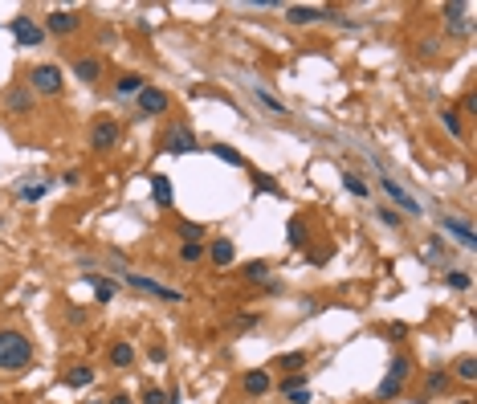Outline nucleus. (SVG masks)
<instances>
[{"label":"nucleus","mask_w":477,"mask_h":404,"mask_svg":"<svg viewBox=\"0 0 477 404\" xmlns=\"http://www.w3.org/2000/svg\"><path fill=\"white\" fill-rule=\"evenodd\" d=\"M98 376H94V367L90 363H74L70 372H66V388H90Z\"/></svg>","instance_id":"obj_20"},{"label":"nucleus","mask_w":477,"mask_h":404,"mask_svg":"<svg viewBox=\"0 0 477 404\" xmlns=\"http://www.w3.org/2000/svg\"><path fill=\"white\" fill-rule=\"evenodd\" d=\"M143 404H168V392H164V388H147V392H143Z\"/></svg>","instance_id":"obj_37"},{"label":"nucleus","mask_w":477,"mask_h":404,"mask_svg":"<svg viewBox=\"0 0 477 404\" xmlns=\"http://www.w3.org/2000/svg\"><path fill=\"white\" fill-rule=\"evenodd\" d=\"M41 29L45 33H53V37H74V33L82 29V17H78L74 8H53V12L45 17Z\"/></svg>","instance_id":"obj_6"},{"label":"nucleus","mask_w":477,"mask_h":404,"mask_svg":"<svg viewBox=\"0 0 477 404\" xmlns=\"http://www.w3.org/2000/svg\"><path fill=\"white\" fill-rule=\"evenodd\" d=\"M168 404H179V392H175V388L168 392Z\"/></svg>","instance_id":"obj_45"},{"label":"nucleus","mask_w":477,"mask_h":404,"mask_svg":"<svg viewBox=\"0 0 477 404\" xmlns=\"http://www.w3.org/2000/svg\"><path fill=\"white\" fill-rule=\"evenodd\" d=\"M8 33L17 37V45H29V49H37V45L45 41V29L33 17H12V21H8Z\"/></svg>","instance_id":"obj_10"},{"label":"nucleus","mask_w":477,"mask_h":404,"mask_svg":"<svg viewBox=\"0 0 477 404\" xmlns=\"http://www.w3.org/2000/svg\"><path fill=\"white\" fill-rule=\"evenodd\" d=\"M123 282L135 286V290H143V294H151V298H164V302H184V294L179 290H168L164 282H155V278H147V273H123Z\"/></svg>","instance_id":"obj_7"},{"label":"nucleus","mask_w":477,"mask_h":404,"mask_svg":"<svg viewBox=\"0 0 477 404\" xmlns=\"http://www.w3.org/2000/svg\"><path fill=\"white\" fill-rule=\"evenodd\" d=\"M457 404H474V401H457Z\"/></svg>","instance_id":"obj_46"},{"label":"nucleus","mask_w":477,"mask_h":404,"mask_svg":"<svg viewBox=\"0 0 477 404\" xmlns=\"http://www.w3.org/2000/svg\"><path fill=\"white\" fill-rule=\"evenodd\" d=\"M429 258H433V262L445 258V241H440V237H429Z\"/></svg>","instance_id":"obj_41"},{"label":"nucleus","mask_w":477,"mask_h":404,"mask_svg":"<svg viewBox=\"0 0 477 404\" xmlns=\"http://www.w3.org/2000/svg\"><path fill=\"white\" fill-rule=\"evenodd\" d=\"M265 273H269V262H249V266L241 269L245 282H265Z\"/></svg>","instance_id":"obj_31"},{"label":"nucleus","mask_w":477,"mask_h":404,"mask_svg":"<svg viewBox=\"0 0 477 404\" xmlns=\"http://www.w3.org/2000/svg\"><path fill=\"white\" fill-rule=\"evenodd\" d=\"M4 110H8V115H29V110H33V90L25 86V82L8 86L4 90Z\"/></svg>","instance_id":"obj_13"},{"label":"nucleus","mask_w":477,"mask_h":404,"mask_svg":"<svg viewBox=\"0 0 477 404\" xmlns=\"http://www.w3.org/2000/svg\"><path fill=\"white\" fill-rule=\"evenodd\" d=\"M253 180H257V188H265V192H273V196H282V188H278L273 180L265 176V172H253Z\"/></svg>","instance_id":"obj_38"},{"label":"nucleus","mask_w":477,"mask_h":404,"mask_svg":"<svg viewBox=\"0 0 477 404\" xmlns=\"http://www.w3.org/2000/svg\"><path fill=\"white\" fill-rule=\"evenodd\" d=\"M253 94H257V102L265 106V110H269V115H290V110H286V106H282L273 94H265V90H253Z\"/></svg>","instance_id":"obj_34"},{"label":"nucleus","mask_w":477,"mask_h":404,"mask_svg":"<svg viewBox=\"0 0 477 404\" xmlns=\"http://www.w3.org/2000/svg\"><path fill=\"white\" fill-rule=\"evenodd\" d=\"M440 233H445L449 241H457L461 249H477V233L469 229V221H461V217H440Z\"/></svg>","instance_id":"obj_12"},{"label":"nucleus","mask_w":477,"mask_h":404,"mask_svg":"<svg viewBox=\"0 0 477 404\" xmlns=\"http://www.w3.org/2000/svg\"><path fill=\"white\" fill-rule=\"evenodd\" d=\"M445 282H449V286H453V290H469V286H474V282H469V273H465V269H445Z\"/></svg>","instance_id":"obj_32"},{"label":"nucleus","mask_w":477,"mask_h":404,"mask_svg":"<svg viewBox=\"0 0 477 404\" xmlns=\"http://www.w3.org/2000/svg\"><path fill=\"white\" fill-rule=\"evenodd\" d=\"M33 363V339L17 327L0 331V372H25Z\"/></svg>","instance_id":"obj_1"},{"label":"nucleus","mask_w":477,"mask_h":404,"mask_svg":"<svg viewBox=\"0 0 477 404\" xmlns=\"http://www.w3.org/2000/svg\"><path fill=\"white\" fill-rule=\"evenodd\" d=\"M204 253H208V262H213L217 269H224V266H233V262H237V245H233L228 237L208 241V245H204Z\"/></svg>","instance_id":"obj_14"},{"label":"nucleus","mask_w":477,"mask_h":404,"mask_svg":"<svg viewBox=\"0 0 477 404\" xmlns=\"http://www.w3.org/2000/svg\"><path fill=\"white\" fill-rule=\"evenodd\" d=\"M376 221L388 224V229H400V224H404V217H400L396 209H388V204H380V209H376Z\"/></svg>","instance_id":"obj_30"},{"label":"nucleus","mask_w":477,"mask_h":404,"mask_svg":"<svg viewBox=\"0 0 477 404\" xmlns=\"http://www.w3.org/2000/svg\"><path fill=\"white\" fill-rule=\"evenodd\" d=\"M74 78L78 82H86V86H94L98 78H102V57H74Z\"/></svg>","instance_id":"obj_17"},{"label":"nucleus","mask_w":477,"mask_h":404,"mask_svg":"<svg viewBox=\"0 0 477 404\" xmlns=\"http://www.w3.org/2000/svg\"><path fill=\"white\" fill-rule=\"evenodd\" d=\"M278 367H282V372H306V352H282V356H278Z\"/></svg>","instance_id":"obj_28"},{"label":"nucleus","mask_w":477,"mask_h":404,"mask_svg":"<svg viewBox=\"0 0 477 404\" xmlns=\"http://www.w3.org/2000/svg\"><path fill=\"white\" fill-rule=\"evenodd\" d=\"M25 86L33 90V98H57L66 90V74L57 61H37L29 74H25Z\"/></svg>","instance_id":"obj_2"},{"label":"nucleus","mask_w":477,"mask_h":404,"mask_svg":"<svg viewBox=\"0 0 477 404\" xmlns=\"http://www.w3.org/2000/svg\"><path fill=\"white\" fill-rule=\"evenodd\" d=\"M208 151H213V155H217V160H224V164H228V168H245V155H241V151H233V147H228V143H213V147H208Z\"/></svg>","instance_id":"obj_26"},{"label":"nucleus","mask_w":477,"mask_h":404,"mask_svg":"<svg viewBox=\"0 0 477 404\" xmlns=\"http://www.w3.org/2000/svg\"><path fill=\"white\" fill-rule=\"evenodd\" d=\"M335 8H318V4H286V21L290 25H314V21H335Z\"/></svg>","instance_id":"obj_11"},{"label":"nucleus","mask_w":477,"mask_h":404,"mask_svg":"<svg viewBox=\"0 0 477 404\" xmlns=\"http://www.w3.org/2000/svg\"><path fill=\"white\" fill-rule=\"evenodd\" d=\"M440 127L453 135V139H461V135H465V123H461V115H457L453 106H445V110H440Z\"/></svg>","instance_id":"obj_25"},{"label":"nucleus","mask_w":477,"mask_h":404,"mask_svg":"<svg viewBox=\"0 0 477 404\" xmlns=\"http://www.w3.org/2000/svg\"><path fill=\"white\" fill-rule=\"evenodd\" d=\"M159 147L168 151V155H188V151H196V131L188 127V123H172L164 139H159Z\"/></svg>","instance_id":"obj_5"},{"label":"nucleus","mask_w":477,"mask_h":404,"mask_svg":"<svg viewBox=\"0 0 477 404\" xmlns=\"http://www.w3.org/2000/svg\"><path fill=\"white\" fill-rule=\"evenodd\" d=\"M90 282H94V298H98V302H110V298H115V282H106V278H90Z\"/></svg>","instance_id":"obj_33"},{"label":"nucleus","mask_w":477,"mask_h":404,"mask_svg":"<svg viewBox=\"0 0 477 404\" xmlns=\"http://www.w3.org/2000/svg\"><path fill=\"white\" fill-rule=\"evenodd\" d=\"M449 380H453L449 372H440V367H433V372L425 376V392H429V396H440V392L449 388Z\"/></svg>","instance_id":"obj_24"},{"label":"nucleus","mask_w":477,"mask_h":404,"mask_svg":"<svg viewBox=\"0 0 477 404\" xmlns=\"http://www.w3.org/2000/svg\"><path fill=\"white\" fill-rule=\"evenodd\" d=\"M45 196V184H29V188H21V200H41Z\"/></svg>","instance_id":"obj_39"},{"label":"nucleus","mask_w":477,"mask_h":404,"mask_svg":"<svg viewBox=\"0 0 477 404\" xmlns=\"http://www.w3.org/2000/svg\"><path fill=\"white\" fill-rule=\"evenodd\" d=\"M412 380V359L408 356H396L388 367V376H384V384L376 388V401H396L400 392H404V384Z\"/></svg>","instance_id":"obj_3"},{"label":"nucleus","mask_w":477,"mask_h":404,"mask_svg":"<svg viewBox=\"0 0 477 404\" xmlns=\"http://www.w3.org/2000/svg\"><path fill=\"white\" fill-rule=\"evenodd\" d=\"M119 139H123V127H119L115 119H98V123L90 127V147H94V151H115Z\"/></svg>","instance_id":"obj_9"},{"label":"nucleus","mask_w":477,"mask_h":404,"mask_svg":"<svg viewBox=\"0 0 477 404\" xmlns=\"http://www.w3.org/2000/svg\"><path fill=\"white\" fill-rule=\"evenodd\" d=\"M151 196H155V204H159V209H172V204H175L172 180H168V176H159V172H155V176H151Z\"/></svg>","instance_id":"obj_19"},{"label":"nucleus","mask_w":477,"mask_h":404,"mask_svg":"<svg viewBox=\"0 0 477 404\" xmlns=\"http://www.w3.org/2000/svg\"><path fill=\"white\" fill-rule=\"evenodd\" d=\"M306 372H286L282 380H278V388H282V396H290V392H298V388H306Z\"/></svg>","instance_id":"obj_27"},{"label":"nucleus","mask_w":477,"mask_h":404,"mask_svg":"<svg viewBox=\"0 0 477 404\" xmlns=\"http://www.w3.org/2000/svg\"><path fill=\"white\" fill-rule=\"evenodd\" d=\"M453 376L461 380V384H477V359L474 356H461L453 363Z\"/></svg>","instance_id":"obj_22"},{"label":"nucleus","mask_w":477,"mask_h":404,"mask_svg":"<svg viewBox=\"0 0 477 404\" xmlns=\"http://www.w3.org/2000/svg\"><path fill=\"white\" fill-rule=\"evenodd\" d=\"M380 188H384L391 200H396V213H412V217H420V213H425V209H420V200H416V196H412V192H408L400 180L380 176Z\"/></svg>","instance_id":"obj_8"},{"label":"nucleus","mask_w":477,"mask_h":404,"mask_svg":"<svg viewBox=\"0 0 477 404\" xmlns=\"http://www.w3.org/2000/svg\"><path fill=\"white\" fill-rule=\"evenodd\" d=\"M135 106H139L143 119H155V115H168V110H172V98H168V90H159V86L147 82V86L135 94Z\"/></svg>","instance_id":"obj_4"},{"label":"nucleus","mask_w":477,"mask_h":404,"mask_svg":"<svg viewBox=\"0 0 477 404\" xmlns=\"http://www.w3.org/2000/svg\"><path fill=\"white\" fill-rule=\"evenodd\" d=\"M269 388H273V380H269L265 367H253V372L241 376V392H245V396H265Z\"/></svg>","instance_id":"obj_16"},{"label":"nucleus","mask_w":477,"mask_h":404,"mask_svg":"<svg viewBox=\"0 0 477 404\" xmlns=\"http://www.w3.org/2000/svg\"><path fill=\"white\" fill-rule=\"evenodd\" d=\"M461 110H465V115H474V110H477V98H474V90H469V94L461 98Z\"/></svg>","instance_id":"obj_42"},{"label":"nucleus","mask_w":477,"mask_h":404,"mask_svg":"<svg viewBox=\"0 0 477 404\" xmlns=\"http://www.w3.org/2000/svg\"><path fill=\"white\" fill-rule=\"evenodd\" d=\"M286 233H290V245H294V249H302V245H306V237H310V233H306V221H302V217H290Z\"/></svg>","instance_id":"obj_29"},{"label":"nucleus","mask_w":477,"mask_h":404,"mask_svg":"<svg viewBox=\"0 0 477 404\" xmlns=\"http://www.w3.org/2000/svg\"><path fill=\"white\" fill-rule=\"evenodd\" d=\"M147 359H151V363H164V359H168V347H164V343H151V347H147Z\"/></svg>","instance_id":"obj_40"},{"label":"nucleus","mask_w":477,"mask_h":404,"mask_svg":"<svg viewBox=\"0 0 477 404\" xmlns=\"http://www.w3.org/2000/svg\"><path fill=\"white\" fill-rule=\"evenodd\" d=\"M343 188H347L351 196H367V184L355 176V172H343Z\"/></svg>","instance_id":"obj_35"},{"label":"nucleus","mask_w":477,"mask_h":404,"mask_svg":"<svg viewBox=\"0 0 477 404\" xmlns=\"http://www.w3.org/2000/svg\"><path fill=\"white\" fill-rule=\"evenodd\" d=\"M175 233H179V241H200V233H204V229H200V224H192V221H179V224H175Z\"/></svg>","instance_id":"obj_36"},{"label":"nucleus","mask_w":477,"mask_h":404,"mask_svg":"<svg viewBox=\"0 0 477 404\" xmlns=\"http://www.w3.org/2000/svg\"><path fill=\"white\" fill-rule=\"evenodd\" d=\"M286 401H290V404H306V401H310V392H306V388H298V392H290Z\"/></svg>","instance_id":"obj_43"},{"label":"nucleus","mask_w":477,"mask_h":404,"mask_svg":"<svg viewBox=\"0 0 477 404\" xmlns=\"http://www.w3.org/2000/svg\"><path fill=\"white\" fill-rule=\"evenodd\" d=\"M106 363H110L115 372L130 367V363H135V343H127V339H115V343H110V352H106Z\"/></svg>","instance_id":"obj_18"},{"label":"nucleus","mask_w":477,"mask_h":404,"mask_svg":"<svg viewBox=\"0 0 477 404\" xmlns=\"http://www.w3.org/2000/svg\"><path fill=\"white\" fill-rule=\"evenodd\" d=\"M175 258H179L184 266H196V262L204 258V241H184V245L175 249Z\"/></svg>","instance_id":"obj_23"},{"label":"nucleus","mask_w":477,"mask_h":404,"mask_svg":"<svg viewBox=\"0 0 477 404\" xmlns=\"http://www.w3.org/2000/svg\"><path fill=\"white\" fill-rule=\"evenodd\" d=\"M143 86H147L143 74H119V78H115V94H119V98H135Z\"/></svg>","instance_id":"obj_21"},{"label":"nucleus","mask_w":477,"mask_h":404,"mask_svg":"<svg viewBox=\"0 0 477 404\" xmlns=\"http://www.w3.org/2000/svg\"><path fill=\"white\" fill-rule=\"evenodd\" d=\"M106 404H135V401H130L127 392H115V396H110V401H106Z\"/></svg>","instance_id":"obj_44"},{"label":"nucleus","mask_w":477,"mask_h":404,"mask_svg":"<svg viewBox=\"0 0 477 404\" xmlns=\"http://www.w3.org/2000/svg\"><path fill=\"white\" fill-rule=\"evenodd\" d=\"M445 29L453 37H465L469 33V4H445Z\"/></svg>","instance_id":"obj_15"}]
</instances>
